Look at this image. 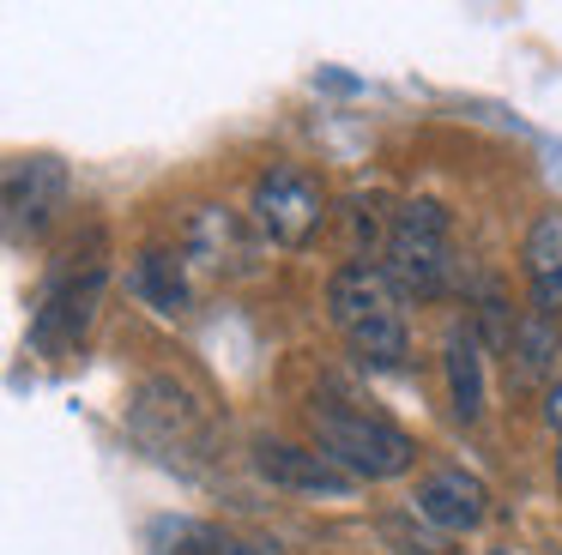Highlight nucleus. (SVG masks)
Listing matches in <instances>:
<instances>
[{"mask_svg":"<svg viewBox=\"0 0 562 555\" xmlns=\"http://www.w3.org/2000/svg\"><path fill=\"white\" fill-rule=\"evenodd\" d=\"M255 224L267 241H279V248H308L315 241V229L327 224V193H321V181L308 175V169H291V163H272L255 175Z\"/></svg>","mask_w":562,"mask_h":555,"instance_id":"423d86ee","label":"nucleus"},{"mask_svg":"<svg viewBox=\"0 0 562 555\" xmlns=\"http://www.w3.org/2000/svg\"><path fill=\"white\" fill-rule=\"evenodd\" d=\"M134 434L158 458H170V465H194V453H206V446H212L206 405H200L188 386H176V381H146V386H139Z\"/></svg>","mask_w":562,"mask_h":555,"instance_id":"39448f33","label":"nucleus"},{"mask_svg":"<svg viewBox=\"0 0 562 555\" xmlns=\"http://www.w3.org/2000/svg\"><path fill=\"white\" fill-rule=\"evenodd\" d=\"M67 163L61 157H19L7 163V241H37L67 205Z\"/></svg>","mask_w":562,"mask_h":555,"instance_id":"0eeeda50","label":"nucleus"},{"mask_svg":"<svg viewBox=\"0 0 562 555\" xmlns=\"http://www.w3.org/2000/svg\"><path fill=\"white\" fill-rule=\"evenodd\" d=\"M490 495H484V483L472 477V471H460V465H441V471H429L424 483H417V513L429 519V525H441V531H472L477 519L490 513Z\"/></svg>","mask_w":562,"mask_h":555,"instance_id":"1a4fd4ad","label":"nucleus"},{"mask_svg":"<svg viewBox=\"0 0 562 555\" xmlns=\"http://www.w3.org/2000/svg\"><path fill=\"white\" fill-rule=\"evenodd\" d=\"M557 477H562V453H557Z\"/></svg>","mask_w":562,"mask_h":555,"instance_id":"dca6fc26","label":"nucleus"},{"mask_svg":"<svg viewBox=\"0 0 562 555\" xmlns=\"http://www.w3.org/2000/svg\"><path fill=\"white\" fill-rule=\"evenodd\" d=\"M514 369L520 374H544L550 369V356H557V338H550V320L544 314H532V326H520V332H514Z\"/></svg>","mask_w":562,"mask_h":555,"instance_id":"4468645a","label":"nucleus"},{"mask_svg":"<svg viewBox=\"0 0 562 555\" xmlns=\"http://www.w3.org/2000/svg\"><path fill=\"white\" fill-rule=\"evenodd\" d=\"M381 272L400 296L412 302H436L448 296L453 284V229H448V212L436 200H412L393 212L387 224V241H381Z\"/></svg>","mask_w":562,"mask_h":555,"instance_id":"7ed1b4c3","label":"nucleus"},{"mask_svg":"<svg viewBox=\"0 0 562 555\" xmlns=\"http://www.w3.org/2000/svg\"><path fill=\"white\" fill-rule=\"evenodd\" d=\"M544 422L562 434V381H550V386H544Z\"/></svg>","mask_w":562,"mask_h":555,"instance_id":"2eb2a0df","label":"nucleus"},{"mask_svg":"<svg viewBox=\"0 0 562 555\" xmlns=\"http://www.w3.org/2000/svg\"><path fill=\"white\" fill-rule=\"evenodd\" d=\"M103 284H110V265L103 260L79 265V253H67V260L55 265L49 290H43L37 314H31V350H43V356H67V350L86 338L91 314H98V302H103Z\"/></svg>","mask_w":562,"mask_h":555,"instance_id":"20e7f679","label":"nucleus"},{"mask_svg":"<svg viewBox=\"0 0 562 555\" xmlns=\"http://www.w3.org/2000/svg\"><path fill=\"white\" fill-rule=\"evenodd\" d=\"M146 543L151 555H255L248 543H236L231 531L206 525V519H151Z\"/></svg>","mask_w":562,"mask_h":555,"instance_id":"9b49d317","label":"nucleus"},{"mask_svg":"<svg viewBox=\"0 0 562 555\" xmlns=\"http://www.w3.org/2000/svg\"><path fill=\"white\" fill-rule=\"evenodd\" d=\"M134 296H146L158 314H182L188 308V265L170 248H146L134 260Z\"/></svg>","mask_w":562,"mask_h":555,"instance_id":"f8f14e48","label":"nucleus"},{"mask_svg":"<svg viewBox=\"0 0 562 555\" xmlns=\"http://www.w3.org/2000/svg\"><path fill=\"white\" fill-rule=\"evenodd\" d=\"M526 272H532V284L562 278V212H544L526 229Z\"/></svg>","mask_w":562,"mask_h":555,"instance_id":"ddd939ff","label":"nucleus"},{"mask_svg":"<svg viewBox=\"0 0 562 555\" xmlns=\"http://www.w3.org/2000/svg\"><path fill=\"white\" fill-rule=\"evenodd\" d=\"M327 314L339 326V338L369 362V369H405L412 356V332H405V308H400V290L387 284L381 265H339L327 278Z\"/></svg>","mask_w":562,"mask_h":555,"instance_id":"f257e3e1","label":"nucleus"},{"mask_svg":"<svg viewBox=\"0 0 562 555\" xmlns=\"http://www.w3.org/2000/svg\"><path fill=\"white\" fill-rule=\"evenodd\" d=\"M448 393H453V417L477 422L484 417V356H477V332L472 326H453L448 332Z\"/></svg>","mask_w":562,"mask_h":555,"instance_id":"9d476101","label":"nucleus"},{"mask_svg":"<svg viewBox=\"0 0 562 555\" xmlns=\"http://www.w3.org/2000/svg\"><path fill=\"white\" fill-rule=\"evenodd\" d=\"M308 429H315V446L321 458L345 471L357 483H387V477H405L417 465V441L405 429H393L387 417H369V410H351L339 398H315L308 410Z\"/></svg>","mask_w":562,"mask_h":555,"instance_id":"f03ea898","label":"nucleus"},{"mask_svg":"<svg viewBox=\"0 0 562 555\" xmlns=\"http://www.w3.org/2000/svg\"><path fill=\"white\" fill-rule=\"evenodd\" d=\"M255 471L272 483V489H291V495H351L357 477H345L333 458L308 453V446H291V441H255Z\"/></svg>","mask_w":562,"mask_h":555,"instance_id":"6e6552de","label":"nucleus"}]
</instances>
